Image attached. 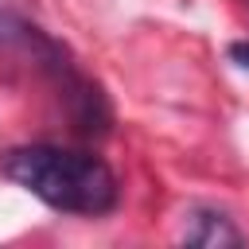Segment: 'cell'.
<instances>
[{"label": "cell", "mask_w": 249, "mask_h": 249, "mask_svg": "<svg viewBox=\"0 0 249 249\" xmlns=\"http://www.w3.org/2000/svg\"><path fill=\"white\" fill-rule=\"evenodd\" d=\"M4 175L23 191H31L51 210L82 214V218H101L121 198L113 167L101 156L78 148H58V144L12 148L4 156Z\"/></svg>", "instance_id": "obj_1"}, {"label": "cell", "mask_w": 249, "mask_h": 249, "mask_svg": "<svg viewBox=\"0 0 249 249\" xmlns=\"http://www.w3.org/2000/svg\"><path fill=\"white\" fill-rule=\"evenodd\" d=\"M179 241L183 245H198V249H233V245H245V233L233 226L230 214H222L214 206H195L183 218Z\"/></svg>", "instance_id": "obj_2"}, {"label": "cell", "mask_w": 249, "mask_h": 249, "mask_svg": "<svg viewBox=\"0 0 249 249\" xmlns=\"http://www.w3.org/2000/svg\"><path fill=\"white\" fill-rule=\"evenodd\" d=\"M230 58H233L241 70H249V43H230Z\"/></svg>", "instance_id": "obj_3"}]
</instances>
